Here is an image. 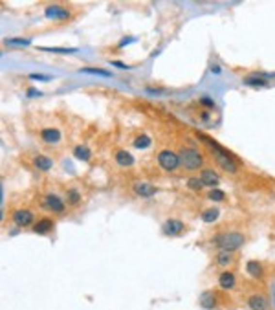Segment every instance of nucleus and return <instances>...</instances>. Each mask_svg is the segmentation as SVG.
Instances as JSON below:
<instances>
[{"instance_id": "obj_1", "label": "nucleus", "mask_w": 275, "mask_h": 310, "mask_svg": "<svg viewBox=\"0 0 275 310\" xmlns=\"http://www.w3.org/2000/svg\"><path fill=\"white\" fill-rule=\"evenodd\" d=\"M194 138H196L198 143L206 149L209 160H213L215 165H217L222 173H226V175H229V176L241 175V160L237 158L233 152L224 149L217 140H213L211 136L204 134V132H194Z\"/></svg>"}, {"instance_id": "obj_2", "label": "nucleus", "mask_w": 275, "mask_h": 310, "mask_svg": "<svg viewBox=\"0 0 275 310\" xmlns=\"http://www.w3.org/2000/svg\"><path fill=\"white\" fill-rule=\"evenodd\" d=\"M248 243V233L242 228L222 226L217 228L213 233L208 237V246L215 252H241L242 246Z\"/></svg>"}, {"instance_id": "obj_3", "label": "nucleus", "mask_w": 275, "mask_h": 310, "mask_svg": "<svg viewBox=\"0 0 275 310\" xmlns=\"http://www.w3.org/2000/svg\"><path fill=\"white\" fill-rule=\"evenodd\" d=\"M178 156H180V163L185 173H200L206 167V162L209 160L206 149L202 147L196 138L187 136L183 142L178 143Z\"/></svg>"}, {"instance_id": "obj_4", "label": "nucleus", "mask_w": 275, "mask_h": 310, "mask_svg": "<svg viewBox=\"0 0 275 310\" xmlns=\"http://www.w3.org/2000/svg\"><path fill=\"white\" fill-rule=\"evenodd\" d=\"M198 305L204 310H224L233 305V299L231 294L224 292L217 286V288H206L198 295Z\"/></svg>"}, {"instance_id": "obj_5", "label": "nucleus", "mask_w": 275, "mask_h": 310, "mask_svg": "<svg viewBox=\"0 0 275 310\" xmlns=\"http://www.w3.org/2000/svg\"><path fill=\"white\" fill-rule=\"evenodd\" d=\"M37 204H39V208H41L46 215H51V217H55V218H63L70 213V208H68L65 196L55 193V191L42 193L41 196H39Z\"/></svg>"}, {"instance_id": "obj_6", "label": "nucleus", "mask_w": 275, "mask_h": 310, "mask_svg": "<svg viewBox=\"0 0 275 310\" xmlns=\"http://www.w3.org/2000/svg\"><path fill=\"white\" fill-rule=\"evenodd\" d=\"M44 17L51 22H57V24H70L77 17V9L72 4L50 2V4L44 6Z\"/></svg>"}, {"instance_id": "obj_7", "label": "nucleus", "mask_w": 275, "mask_h": 310, "mask_svg": "<svg viewBox=\"0 0 275 310\" xmlns=\"http://www.w3.org/2000/svg\"><path fill=\"white\" fill-rule=\"evenodd\" d=\"M242 294H244V303L250 310H272V303H270L268 294L257 283H251L250 286H246V290H242Z\"/></svg>"}, {"instance_id": "obj_8", "label": "nucleus", "mask_w": 275, "mask_h": 310, "mask_svg": "<svg viewBox=\"0 0 275 310\" xmlns=\"http://www.w3.org/2000/svg\"><path fill=\"white\" fill-rule=\"evenodd\" d=\"M156 163L158 167L171 175L178 169H182V163H180V156H178V151L176 149H171V147H162L158 152H156Z\"/></svg>"}, {"instance_id": "obj_9", "label": "nucleus", "mask_w": 275, "mask_h": 310, "mask_svg": "<svg viewBox=\"0 0 275 310\" xmlns=\"http://www.w3.org/2000/svg\"><path fill=\"white\" fill-rule=\"evenodd\" d=\"M35 220H37V215L30 208H15L9 213V222L15 228H18V229H28V228L32 229Z\"/></svg>"}, {"instance_id": "obj_10", "label": "nucleus", "mask_w": 275, "mask_h": 310, "mask_svg": "<svg viewBox=\"0 0 275 310\" xmlns=\"http://www.w3.org/2000/svg\"><path fill=\"white\" fill-rule=\"evenodd\" d=\"M160 231H162L163 237H169V239H178V237H183V235L189 231V226H187V222H183L182 218L169 217L162 222Z\"/></svg>"}, {"instance_id": "obj_11", "label": "nucleus", "mask_w": 275, "mask_h": 310, "mask_svg": "<svg viewBox=\"0 0 275 310\" xmlns=\"http://www.w3.org/2000/svg\"><path fill=\"white\" fill-rule=\"evenodd\" d=\"M28 162H30V167L37 171V173H42V175H46V173H50L51 169L55 167V160L51 158L50 154H46V152H39V151H33L28 154Z\"/></svg>"}, {"instance_id": "obj_12", "label": "nucleus", "mask_w": 275, "mask_h": 310, "mask_svg": "<svg viewBox=\"0 0 275 310\" xmlns=\"http://www.w3.org/2000/svg\"><path fill=\"white\" fill-rule=\"evenodd\" d=\"M129 189L132 193L134 198H152L160 193V187L152 182H147V180H132L129 184Z\"/></svg>"}, {"instance_id": "obj_13", "label": "nucleus", "mask_w": 275, "mask_h": 310, "mask_svg": "<svg viewBox=\"0 0 275 310\" xmlns=\"http://www.w3.org/2000/svg\"><path fill=\"white\" fill-rule=\"evenodd\" d=\"M37 138L41 140L46 147H51L55 149L63 143V131L55 125H44L37 131Z\"/></svg>"}, {"instance_id": "obj_14", "label": "nucleus", "mask_w": 275, "mask_h": 310, "mask_svg": "<svg viewBox=\"0 0 275 310\" xmlns=\"http://www.w3.org/2000/svg\"><path fill=\"white\" fill-rule=\"evenodd\" d=\"M244 272H246V276L250 277L251 283H257V285H262L268 277V266L262 261H257V259L246 261Z\"/></svg>"}, {"instance_id": "obj_15", "label": "nucleus", "mask_w": 275, "mask_h": 310, "mask_svg": "<svg viewBox=\"0 0 275 310\" xmlns=\"http://www.w3.org/2000/svg\"><path fill=\"white\" fill-rule=\"evenodd\" d=\"M237 262H239V252H224V250H220V252L213 253V257H211V266L218 270V272L235 268Z\"/></svg>"}, {"instance_id": "obj_16", "label": "nucleus", "mask_w": 275, "mask_h": 310, "mask_svg": "<svg viewBox=\"0 0 275 310\" xmlns=\"http://www.w3.org/2000/svg\"><path fill=\"white\" fill-rule=\"evenodd\" d=\"M217 286L220 288V290H224V292H227V294L235 292V290L241 286L237 270L229 268V270H222V272H218L217 274Z\"/></svg>"}, {"instance_id": "obj_17", "label": "nucleus", "mask_w": 275, "mask_h": 310, "mask_svg": "<svg viewBox=\"0 0 275 310\" xmlns=\"http://www.w3.org/2000/svg\"><path fill=\"white\" fill-rule=\"evenodd\" d=\"M63 196H65V200H66L70 211L81 208L84 202V195L79 185H66L65 191H63Z\"/></svg>"}, {"instance_id": "obj_18", "label": "nucleus", "mask_w": 275, "mask_h": 310, "mask_svg": "<svg viewBox=\"0 0 275 310\" xmlns=\"http://www.w3.org/2000/svg\"><path fill=\"white\" fill-rule=\"evenodd\" d=\"M55 226H57V222H55V217H51V215H42L35 220L33 228H32V231L35 235H41V237H46V235H51L55 231Z\"/></svg>"}, {"instance_id": "obj_19", "label": "nucleus", "mask_w": 275, "mask_h": 310, "mask_svg": "<svg viewBox=\"0 0 275 310\" xmlns=\"http://www.w3.org/2000/svg\"><path fill=\"white\" fill-rule=\"evenodd\" d=\"M112 160L119 169H130L136 163V158L130 151H127L125 147H114L112 149Z\"/></svg>"}, {"instance_id": "obj_20", "label": "nucleus", "mask_w": 275, "mask_h": 310, "mask_svg": "<svg viewBox=\"0 0 275 310\" xmlns=\"http://www.w3.org/2000/svg\"><path fill=\"white\" fill-rule=\"evenodd\" d=\"M198 176H200V180L204 182V185H206V189L218 187L220 182H222V176H220V173L217 171V167H211V165H206V167L198 173Z\"/></svg>"}, {"instance_id": "obj_21", "label": "nucleus", "mask_w": 275, "mask_h": 310, "mask_svg": "<svg viewBox=\"0 0 275 310\" xmlns=\"http://www.w3.org/2000/svg\"><path fill=\"white\" fill-rule=\"evenodd\" d=\"M242 84H246V86H250V88H268V86L272 84V81L260 77L257 72L253 70V72H250V74H246V76L242 77Z\"/></svg>"}, {"instance_id": "obj_22", "label": "nucleus", "mask_w": 275, "mask_h": 310, "mask_svg": "<svg viewBox=\"0 0 275 310\" xmlns=\"http://www.w3.org/2000/svg\"><path fill=\"white\" fill-rule=\"evenodd\" d=\"M185 187H187V191H191V193H194V195H204L206 191H208L198 175L187 176V180H185Z\"/></svg>"}, {"instance_id": "obj_23", "label": "nucleus", "mask_w": 275, "mask_h": 310, "mask_svg": "<svg viewBox=\"0 0 275 310\" xmlns=\"http://www.w3.org/2000/svg\"><path fill=\"white\" fill-rule=\"evenodd\" d=\"M206 200L208 202H213V204H226V202H229V196L226 193L224 189H220V187H213V189H208L206 193Z\"/></svg>"}, {"instance_id": "obj_24", "label": "nucleus", "mask_w": 275, "mask_h": 310, "mask_svg": "<svg viewBox=\"0 0 275 310\" xmlns=\"http://www.w3.org/2000/svg\"><path fill=\"white\" fill-rule=\"evenodd\" d=\"M72 154H74V158L79 160V162H90V160L94 158V151H92L86 143H77V145H74Z\"/></svg>"}, {"instance_id": "obj_25", "label": "nucleus", "mask_w": 275, "mask_h": 310, "mask_svg": "<svg viewBox=\"0 0 275 310\" xmlns=\"http://www.w3.org/2000/svg\"><path fill=\"white\" fill-rule=\"evenodd\" d=\"M220 218V210L217 206H208L200 211V220L204 224H217Z\"/></svg>"}, {"instance_id": "obj_26", "label": "nucleus", "mask_w": 275, "mask_h": 310, "mask_svg": "<svg viewBox=\"0 0 275 310\" xmlns=\"http://www.w3.org/2000/svg\"><path fill=\"white\" fill-rule=\"evenodd\" d=\"M132 147L134 149H140V151H145L152 145V138H150L147 132H138V134L132 138Z\"/></svg>"}, {"instance_id": "obj_27", "label": "nucleus", "mask_w": 275, "mask_h": 310, "mask_svg": "<svg viewBox=\"0 0 275 310\" xmlns=\"http://www.w3.org/2000/svg\"><path fill=\"white\" fill-rule=\"evenodd\" d=\"M198 105H200V107H204V109H208L209 112H213V110L217 109L215 101L211 99L209 96H202V98H198Z\"/></svg>"}, {"instance_id": "obj_28", "label": "nucleus", "mask_w": 275, "mask_h": 310, "mask_svg": "<svg viewBox=\"0 0 275 310\" xmlns=\"http://www.w3.org/2000/svg\"><path fill=\"white\" fill-rule=\"evenodd\" d=\"M6 44H9V46H28V44H32V39L13 37V39H6Z\"/></svg>"}, {"instance_id": "obj_29", "label": "nucleus", "mask_w": 275, "mask_h": 310, "mask_svg": "<svg viewBox=\"0 0 275 310\" xmlns=\"http://www.w3.org/2000/svg\"><path fill=\"white\" fill-rule=\"evenodd\" d=\"M81 72H88V74H97L103 77H112V72H105L101 68H81Z\"/></svg>"}, {"instance_id": "obj_30", "label": "nucleus", "mask_w": 275, "mask_h": 310, "mask_svg": "<svg viewBox=\"0 0 275 310\" xmlns=\"http://www.w3.org/2000/svg\"><path fill=\"white\" fill-rule=\"evenodd\" d=\"M44 51H51V53H74V48H42Z\"/></svg>"}, {"instance_id": "obj_31", "label": "nucleus", "mask_w": 275, "mask_h": 310, "mask_svg": "<svg viewBox=\"0 0 275 310\" xmlns=\"http://www.w3.org/2000/svg\"><path fill=\"white\" fill-rule=\"evenodd\" d=\"M32 79H37V81H50L51 77H48V76H41V74H32Z\"/></svg>"}, {"instance_id": "obj_32", "label": "nucleus", "mask_w": 275, "mask_h": 310, "mask_svg": "<svg viewBox=\"0 0 275 310\" xmlns=\"http://www.w3.org/2000/svg\"><path fill=\"white\" fill-rule=\"evenodd\" d=\"M110 65H112V66H117V68H125V70H129V66H127L125 63H121V61H110Z\"/></svg>"}]
</instances>
